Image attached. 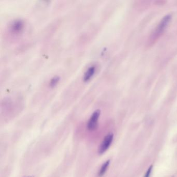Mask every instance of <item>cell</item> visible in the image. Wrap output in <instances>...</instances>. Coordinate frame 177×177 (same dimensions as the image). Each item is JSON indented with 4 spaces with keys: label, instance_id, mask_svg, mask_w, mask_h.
Returning <instances> with one entry per match:
<instances>
[{
    "label": "cell",
    "instance_id": "52a82bcc",
    "mask_svg": "<svg viewBox=\"0 0 177 177\" xmlns=\"http://www.w3.org/2000/svg\"><path fill=\"white\" fill-rule=\"evenodd\" d=\"M59 81H60V77L58 76H55L54 77H53L51 79V81H49V86L52 88L54 87L58 84Z\"/></svg>",
    "mask_w": 177,
    "mask_h": 177
},
{
    "label": "cell",
    "instance_id": "277c9868",
    "mask_svg": "<svg viewBox=\"0 0 177 177\" xmlns=\"http://www.w3.org/2000/svg\"><path fill=\"white\" fill-rule=\"evenodd\" d=\"M25 28V23L21 19L14 20L10 25V30L14 34H19L23 32Z\"/></svg>",
    "mask_w": 177,
    "mask_h": 177
},
{
    "label": "cell",
    "instance_id": "ba28073f",
    "mask_svg": "<svg viewBox=\"0 0 177 177\" xmlns=\"http://www.w3.org/2000/svg\"><path fill=\"white\" fill-rule=\"evenodd\" d=\"M153 169V165H151V166L149 167L148 169L147 170L146 173H145V175L144 176V177H150L151 175V172L152 171Z\"/></svg>",
    "mask_w": 177,
    "mask_h": 177
},
{
    "label": "cell",
    "instance_id": "6da1fadb",
    "mask_svg": "<svg viewBox=\"0 0 177 177\" xmlns=\"http://www.w3.org/2000/svg\"><path fill=\"white\" fill-rule=\"evenodd\" d=\"M171 18L172 17L170 15L165 16L163 18L149 36V39L147 42L148 45H153L160 39L166 30L168 25H169Z\"/></svg>",
    "mask_w": 177,
    "mask_h": 177
},
{
    "label": "cell",
    "instance_id": "7a4b0ae2",
    "mask_svg": "<svg viewBox=\"0 0 177 177\" xmlns=\"http://www.w3.org/2000/svg\"><path fill=\"white\" fill-rule=\"evenodd\" d=\"M100 113L101 112L100 110H96L92 113L87 125V127L89 131L92 132L98 128V121L100 117Z\"/></svg>",
    "mask_w": 177,
    "mask_h": 177
},
{
    "label": "cell",
    "instance_id": "3957f363",
    "mask_svg": "<svg viewBox=\"0 0 177 177\" xmlns=\"http://www.w3.org/2000/svg\"><path fill=\"white\" fill-rule=\"evenodd\" d=\"M114 135L112 133H109L104 137L100 146L98 148V153L99 154H102L106 152L111 145L113 142Z\"/></svg>",
    "mask_w": 177,
    "mask_h": 177
},
{
    "label": "cell",
    "instance_id": "8992f818",
    "mask_svg": "<svg viewBox=\"0 0 177 177\" xmlns=\"http://www.w3.org/2000/svg\"><path fill=\"white\" fill-rule=\"evenodd\" d=\"M110 163V160H107L103 164L100 168L99 171L98 172V176L99 177H102L106 173V172L107 171V168L109 166Z\"/></svg>",
    "mask_w": 177,
    "mask_h": 177
},
{
    "label": "cell",
    "instance_id": "5b68a950",
    "mask_svg": "<svg viewBox=\"0 0 177 177\" xmlns=\"http://www.w3.org/2000/svg\"><path fill=\"white\" fill-rule=\"evenodd\" d=\"M96 71V66L92 65L90 66L86 70L83 76V79L84 82H87L90 81L92 78L94 76L95 74Z\"/></svg>",
    "mask_w": 177,
    "mask_h": 177
}]
</instances>
